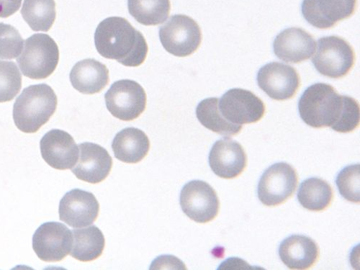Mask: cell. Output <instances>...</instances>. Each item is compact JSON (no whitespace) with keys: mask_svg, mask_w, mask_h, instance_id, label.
<instances>
[{"mask_svg":"<svg viewBox=\"0 0 360 270\" xmlns=\"http://www.w3.org/2000/svg\"><path fill=\"white\" fill-rule=\"evenodd\" d=\"M298 112L303 122L314 129L330 127L339 133H350L359 125V105L354 98L340 96L331 85L316 83L300 98Z\"/></svg>","mask_w":360,"mask_h":270,"instance_id":"obj_1","label":"cell"},{"mask_svg":"<svg viewBox=\"0 0 360 270\" xmlns=\"http://www.w3.org/2000/svg\"><path fill=\"white\" fill-rule=\"evenodd\" d=\"M95 44L102 56L129 68L141 65L148 51L143 34L121 17L108 18L98 25Z\"/></svg>","mask_w":360,"mask_h":270,"instance_id":"obj_2","label":"cell"},{"mask_svg":"<svg viewBox=\"0 0 360 270\" xmlns=\"http://www.w3.org/2000/svg\"><path fill=\"white\" fill-rule=\"evenodd\" d=\"M57 103V96L49 85L39 84L27 86L13 106L15 126L25 134L38 132L56 112Z\"/></svg>","mask_w":360,"mask_h":270,"instance_id":"obj_3","label":"cell"},{"mask_svg":"<svg viewBox=\"0 0 360 270\" xmlns=\"http://www.w3.org/2000/svg\"><path fill=\"white\" fill-rule=\"evenodd\" d=\"M59 61V50L49 35L34 34L27 39L23 51L17 58L22 75L32 79H44L56 70Z\"/></svg>","mask_w":360,"mask_h":270,"instance_id":"obj_4","label":"cell"},{"mask_svg":"<svg viewBox=\"0 0 360 270\" xmlns=\"http://www.w3.org/2000/svg\"><path fill=\"white\" fill-rule=\"evenodd\" d=\"M354 60L355 54L349 44L340 37L332 36L318 41L312 63L321 75L340 79L349 72Z\"/></svg>","mask_w":360,"mask_h":270,"instance_id":"obj_5","label":"cell"},{"mask_svg":"<svg viewBox=\"0 0 360 270\" xmlns=\"http://www.w3.org/2000/svg\"><path fill=\"white\" fill-rule=\"evenodd\" d=\"M159 34L165 49L178 57L192 55L202 41L200 26L192 18L184 15H172L160 27Z\"/></svg>","mask_w":360,"mask_h":270,"instance_id":"obj_6","label":"cell"},{"mask_svg":"<svg viewBox=\"0 0 360 270\" xmlns=\"http://www.w3.org/2000/svg\"><path fill=\"white\" fill-rule=\"evenodd\" d=\"M109 112L124 122L138 118L146 107V94L138 82L122 79L114 82L105 96Z\"/></svg>","mask_w":360,"mask_h":270,"instance_id":"obj_7","label":"cell"},{"mask_svg":"<svg viewBox=\"0 0 360 270\" xmlns=\"http://www.w3.org/2000/svg\"><path fill=\"white\" fill-rule=\"evenodd\" d=\"M297 182V172L291 165L276 163L262 175L257 188L258 198L266 206L279 205L295 193Z\"/></svg>","mask_w":360,"mask_h":270,"instance_id":"obj_8","label":"cell"},{"mask_svg":"<svg viewBox=\"0 0 360 270\" xmlns=\"http://www.w3.org/2000/svg\"><path fill=\"white\" fill-rule=\"evenodd\" d=\"M179 203L186 215L199 224L213 221L219 212L220 202L216 191L202 180H193L184 186Z\"/></svg>","mask_w":360,"mask_h":270,"instance_id":"obj_9","label":"cell"},{"mask_svg":"<svg viewBox=\"0 0 360 270\" xmlns=\"http://www.w3.org/2000/svg\"><path fill=\"white\" fill-rule=\"evenodd\" d=\"M223 117L236 125L257 123L263 117V101L249 90L233 88L229 90L219 101Z\"/></svg>","mask_w":360,"mask_h":270,"instance_id":"obj_10","label":"cell"},{"mask_svg":"<svg viewBox=\"0 0 360 270\" xmlns=\"http://www.w3.org/2000/svg\"><path fill=\"white\" fill-rule=\"evenodd\" d=\"M72 245V231L59 222L43 224L33 236V249L44 262L62 261L70 254Z\"/></svg>","mask_w":360,"mask_h":270,"instance_id":"obj_11","label":"cell"},{"mask_svg":"<svg viewBox=\"0 0 360 270\" xmlns=\"http://www.w3.org/2000/svg\"><path fill=\"white\" fill-rule=\"evenodd\" d=\"M259 88L275 101L291 99L301 84L295 68L280 63H271L263 66L257 77Z\"/></svg>","mask_w":360,"mask_h":270,"instance_id":"obj_12","label":"cell"},{"mask_svg":"<svg viewBox=\"0 0 360 270\" xmlns=\"http://www.w3.org/2000/svg\"><path fill=\"white\" fill-rule=\"evenodd\" d=\"M99 212L100 205L96 196L80 189L67 193L59 203L60 220L74 229L92 225Z\"/></svg>","mask_w":360,"mask_h":270,"instance_id":"obj_13","label":"cell"},{"mask_svg":"<svg viewBox=\"0 0 360 270\" xmlns=\"http://www.w3.org/2000/svg\"><path fill=\"white\" fill-rule=\"evenodd\" d=\"M44 160L58 170L72 169L79 159V150L73 137L68 132L53 129L40 142Z\"/></svg>","mask_w":360,"mask_h":270,"instance_id":"obj_14","label":"cell"},{"mask_svg":"<svg viewBox=\"0 0 360 270\" xmlns=\"http://www.w3.org/2000/svg\"><path fill=\"white\" fill-rule=\"evenodd\" d=\"M79 159L72 169L79 179L90 184H98L109 175L112 159L103 146L89 142L79 145Z\"/></svg>","mask_w":360,"mask_h":270,"instance_id":"obj_15","label":"cell"},{"mask_svg":"<svg viewBox=\"0 0 360 270\" xmlns=\"http://www.w3.org/2000/svg\"><path fill=\"white\" fill-rule=\"evenodd\" d=\"M208 161L214 173L224 179L238 176L245 171L248 164L244 148L238 142L228 137L214 144Z\"/></svg>","mask_w":360,"mask_h":270,"instance_id":"obj_16","label":"cell"},{"mask_svg":"<svg viewBox=\"0 0 360 270\" xmlns=\"http://www.w3.org/2000/svg\"><path fill=\"white\" fill-rule=\"evenodd\" d=\"M356 6V0H304L302 11L309 24L328 29L351 17Z\"/></svg>","mask_w":360,"mask_h":270,"instance_id":"obj_17","label":"cell"},{"mask_svg":"<svg viewBox=\"0 0 360 270\" xmlns=\"http://www.w3.org/2000/svg\"><path fill=\"white\" fill-rule=\"evenodd\" d=\"M316 44L314 37L302 28L290 27L276 38L274 51L278 58L287 63L297 64L309 59Z\"/></svg>","mask_w":360,"mask_h":270,"instance_id":"obj_18","label":"cell"},{"mask_svg":"<svg viewBox=\"0 0 360 270\" xmlns=\"http://www.w3.org/2000/svg\"><path fill=\"white\" fill-rule=\"evenodd\" d=\"M279 256L290 269H307L318 260L319 248L310 237L295 234L287 237L281 243Z\"/></svg>","mask_w":360,"mask_h":270,"instance_id":"obj_19","label":"cell"},{"mask_svg":"<svg viewBox=\"0 0 360 270\" xmlns=\"http://www.w3.org/2000/svg\"><path fill=\"white\" fill-rule=\"evenodd\" d=\"M70 78L73 87L84 95L101 93L110 79L107 67L94 58L77 63L73 67Z\"/></svg>","mask_w":360,"mask_h":270,"instance_id":"obj_20","label":"cell"},{"mask_svg":"<svg viewBox=\"0 0 360 270\" xmlns=\"http://www.w3.org/2000/svg\"><path fill=\"white\" fill-rule=\"evenodd\" d=\"M112 148L117 160L136 164L148 155L150 141L143 131L136 128H127L116 134Z\"/></svg>","mask_w":360,"mask_h":270,"instance_id":"obj_21","label":"cell"},{"mask_svg":"<svg viewBox=\"0 0 360 270\" xmlns=\"http://www.w3.org/2000/svg\"><path fill=\"white\" fill-rule=\"evenodd\" d=\"M73 245L70 255L81 262L94 261L100 257L104 250L105 239L96 226L72 230Z\"/></svg>","mask_w":360,"mask_h":270,"instance_id":"obj_22","label":"cell"},{"mask_svg":"<svg viewBox=\"0 0 360 270\" xmlns=\"http://www.w3.org/2000/svg\"><path fill=\"white\" fill-rule=\"evenodd\" d=\"M333 191L325 180L309 178L300 186L297 200L304 208L311 212H322L331 205L333 200Z\"/></svg>","mask_w":360,"mask_h":270,"instance_id":"obj_23","label":"cell"},{"mask_svg":"<svg viewBox=\"0 0 360 270\" xmlns=\"http://www.w3.org/2000/svg\"><path fill=\"white\" fill-rule=\"evenodd\" d=\"M219 99L210 98L202 101L196 108L199 122L206 129L214 133L230 136L241 131L243 126L229 122L219 108Z\"/></svg>","mask_w":360,"mask_h":270,"instance_id":"obj_24","label":"cell"},{"mask_svg":"<svg viewBox=\"0 0 360 270\" xmlns=\"http://www.w3.org/2000/svg\"><path fill=\"white\" fill-rule=\"evenodd\" d=\"M20 13L34 32H47L56 20V3L54 0H24Z\"/></svg>","mask_w":360,"mask_h":270,"instance_id":"obj_25","label":"cell"},{"mask_svg":"<svg viewBox=\"0 0 360 270\" xmlns=\"http://www.w3.org/2000/svg\"><path fill=\"white\" fill-rule=\"evenodd\" d=\"M131 15L143 25H158L165 22L170 13V0H128Z\"/></svg>","mask_w":360,"mask_h":270,"instance_id":"obj_26","label":"cell"},{"mask_svg":"<svg viewBox=\"0 0 360 270\" xmlns=\"http://www.w3.org/2000/svg\"><path fill=\"white\" fill-rule=\"evenodd\" d=\"M22 87V76L15 63L0 61V103L13 101Z\"/></svg>","mask_w":360,"mask_h":270,"instance_id":"obj_27","label":"cell"},{"mask_svg":"<svg viewBox=\"0 0 360 270\" xmlns=\"http://www.w3.org/2000/svg\"><path fill=\"white\" fill-rule=\"evenodd\" d=\"M340 195L347 200L360 202V165H351L340 171L336 179Z\"/></svg>","mask_w":360,"mask_h":270,"instance_id":"obj_28","label":"cell"},{"mask_svg":"<svg viewBox=\"0 0 360 270\" xmlns=\"http://www.w3.org/2000/svg\"><path fill=\"white\" fill-rule=\"evenodd\" d=\"M23 39L18 30L8 24L0 22V58L13 59L20 56Z\"/></svg>","mask_w":360,"mask_h":270,"instance_id":"obj_29","label":"cell"},{"mask_svg":"<svg viewBox=\"0 0 360 270\" xmlns=\"http://www.w3.org/2000/svg\"><path fill=\"white\" fill-rule=\"evenodd\" d=\"M22 0H0V18H7L18 11Z\"/></svg>","mask_w":360,"mask_h":270,"instance_id":"obj_30","label":"cell"}]
</instances>
